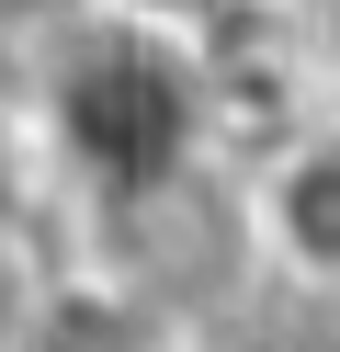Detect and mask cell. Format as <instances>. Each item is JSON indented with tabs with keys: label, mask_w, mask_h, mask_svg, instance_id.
<instances>
[{
	"label": "cell",
	"mask_w": 340,
	"mask_h": 352,
	"mask_svg": "<svg viewBox=\"0 0 340 352\" xmlns=\"http://www.w3.org/2000/svg\"><path fill=\"white\" fill-rule=\"evenodd\" d=\"M34 148H45V170H68L102 216L193 182L204 148H216L204 46L170 34V23H136V12H91L80 46L57 57V80L34 91Z\"/></svg>",
	"instance_id": "1"
},
{
	"label": "cell",
	"mask_w": 340,
	"mask_h": 352,
	"mask_svg": "<svg viewBox=\"0 0 340 352\" xmlns=\"http://www.w3.org/2000/svg\"><path fill=\"white\" fill-rule=\"evenodd\" d=\"M238 228H249V261H261V273L340 296V114L329 125H284V137L249 160Z\"/></svg>",
	"instance_id": "2"
},
{
	"label": "cell",
	"mask_w": 340,
	"mask_h": 352,
	"mask_svg": "<svg viewBox=\"0 0 340 352\" xmlns=\"http://www.w3.org/2000/svg\"><path fill=\"white\" fill-rule=\"evenodd\" d=\"M0 352H170L159 307H136L113 273H68V284H34Z\"/></svg>",
	"instance_id": "3"
},
{
	"label": "cell",
	"mask_w": 340,
	"mask_h": 352,
	"mask_svg": "<svg viewBox=\"0 0 340 352\" xmlns=\"http://www.w3.org/2000/svg\"><path fill=\"white\" fill-rule=\"evenodd\" d=\"M34 205H45V148L23 137L12 114H0V250H23V228H34Z\"/></svg>",
	"instance_id": "4"
},
{
	"label": "cell",
	"mask_w": 340,
	"mask_h": 352,
	"mask_svg": "<svg viewBox=\"0 0 340 352\" xmlns=\"http://www.w3.org/2000/svg\"><path fill=\"white\" fill-rule=\"evenodd\" d=\"M306 57L340 80V0H317V23H306Z\"/></svg>",
	"instance_id": "5"
},
{
	"label": "cell",
	"mask_w": 340,
	"mask_h": 352,
	"mask_svg": "<svg viewBox=\"0 0 340 352\" xmlns=\"http://www.w3.org/2000/svg\"><path fill=\"white\" fill-rule=\"evenodd\" d=\"M23 296H34V284H23V250H0V341H12V318H23Z\"/></svg>",
	"instance_id": "6"
},
{
	"label": "cell",
	"mask_w": 340,
	"mask_h": 352,
	"mask_svg": "<svg viewBox=\"0 0 340 352\" xmlns=\"http://www.w3.org/2000/svg\"><path fill=\"white\" fill-rule=\"evenodd\" d=\"M113 12H159V0H113Z\"/></svg>",
	"instance_id": "7"
}]
</instances>
